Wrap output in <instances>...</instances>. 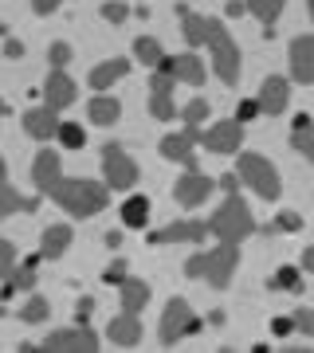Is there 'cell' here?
<instances>
[{
	"instance_id": "1",
	"label": "cell",
	"mask_w": 314,
	"mask_h": 353,
	"mask_svg": "<svg viewBox=\"0 0 314 353\" xmlns=\"http://www.w3.org/2000/svg\"><path fill=\"white\" fill-rule=\"evenodd\" d=\"M177 16H181V36L188 39V48L208 43V51H213V67H216V75H220V83L236 87L239 83V48H236V39L224 32V24H220L216 16L188 12V4H177Z\"/></svg>"
},
{
	"instance_id": "2",
	"label": "cell",
	"mask_w": 314,
	"mask_h": 353,
	"mask_svg": "<svg viewBox=\"0 0 314 353\" xmlns=\"http://www.w3.org/2000/svg\"><path fill=\"white\" fill-rule=\"evenodd\" d=\"M48 196L59 208H67L71 216L87 220V216H99L110 201V189L106 185H95V181H83V176H59L55 185L48 189Z\"/></svg>"
},
{
	"instance_id": "3",
	"label": "cell",
	"mask_w": 314,
	"mask_h": 353,
	"mask_svg": "<svg viewBox=\"0 0 314 353\" xmlns=\"http://www.w3.org/2000/svg\"><path fill=\"white\" fill-rule=\"evenodd\" d=\"M236 263H239V252L236 243H220L216 252H204V255H193L185 263V275L188 279H204L208 287H228L232 275H236Z\"/></svg>"
},
{
	"instance_id": "4",
	"label": "cell",
	"mask_w": 314,
	"mask_h": 353,
	"mask_svg": "<svg viewBox=\"0 0 314 353\" xmlns=\"http://www.w3.org/2000/svg\"><path fill=\"white\" fill-rule=\"evenodd\" d=\"M208 232H213L220 243H239V240H248L251 232H255V220H251L248 204L239 201L236 192H228V201L220 204V212L208 220Z\"/></svg>"
},
{
	"instance_id": "5",
	"label": "cell",
	"mask_w": 314,
	"mask_h": 353,
	"mask_svg": "<svg viewBox=\"0 0 314 353\" xmlns=\"http://www.w3.org/2000/svg\"><path fill=\"white\" fill-rule=\"evenodd\" d=\"M236 176L248 189H255V196H264V201H275L279 196V173L264 153H244L236 165Z\"/></svg>"
},
{
	"instance_id": "6",
	"label": "cell",
	"mask_w": 314,
	"mask_h": 353,
	"mask_svg": "<svg viewBox=\"0 0 314 353\" xmlns=\"http://www.w3.org/2000/svg\"><path fill=\"white\" fill-rule=\"evenodd\" d=\"M102 169H106V189H134L138 185V165L134 157H126L122 145H106L102 150Z\"/></svg>"
},
{
	"instance_id": "7",
	"label": "cell",
	"mask_w": 314,
	"mask_h": 353,
	"mask_svg": "<svg viewBox=\"0 0 314 353\" xmlns=\"http://www.w3.org/2000/svg\"><path fill=\"white\" fill-rule=\"evenodd\" d=\"M197 330H201V322L193 318V310H188L185 299H169V303H165V314H161V341L165 345H173L177 338L197 334Z\"/></svg>"
},
{
	"instance_id": "8",
	"label": "cell",
	"mask_w": 314,
	"mask_h": 353,
	"mask_svg": "<svg viewBox=\"0 0 314 353\" xmlns=\"http://www.w3.org/2000/svg\"><path fill=\"white\" fill-rule=\"evenodd\" d=\"M39 350H48V353H95L99 350V338H95L90 326H71V330H55Z\"/></svg>"
},
{
	"instance_id": "9",
	"label": "cell",
	"mask_w": 314,
	"mask_h": 353,
	"mask_svg": "<svg viewBox=\"0 0 314 353\" xmlns=\"http://www.w3.org/2000/svg\"><path fill=\"white\" fill-rule=\"evenodd\" d=\"M173 83L177 79L161 67H153V79H150V114L157 122H169L173 118Z\"/></svg>"
},
{
	"instance_id": "10",
	"label": "cell",
	"mask_w": 314,
	"mask_h": 353,
	"mask_svg": "<svg viewBox=\"0 0 314 353\" xmlns=\"http://www.w3.org/2000/svg\"><path fill=\"white\" fill-rule=\"evenodd\" d=\"M213 189H216V181L213 176H204L201 169H188L181 181H177V204H185V208H197V204H204L208 196H213Z\"/></svg>"
},
{
	"instance_id": "11",
	"label": "cell",
	"mask_w": 314,
	"mask_h": 353,
	"mask_svg": "<svg viewBox=\"0 0 314 353\" xmlns=\"http://www.w3.org/2000/svg\"><path fill=\"white\" fill-rule=\"evenodd\" d=\"M204 141L208 153H236L239 141H244V126L239 122H220V126H208L204 134H197Z\"/></svg>"
},
{
	"instance_id": "12",
	"label": "cell",
	"mask_w": 314,
	"mask_h": 353,
	"mask_svg": "<svg viewBox=\"0 0 314 353\" xmlns=\"http://www.w3.org/2000/svg\"><path fill=\"white\" fill-rule=\"evenodd\" d=\"M291 79L314 83V36H299L291 43Z\"/></svg>"
},
{
	"instance_id": "13",
	"label": "cell",
	"mask_w": 314,
	"mask_h": 353,
	"mask_svg": "<svg viewBox=\"0 0 314 353\" xmlns=\"http://www.w3.org/2000/svg\"><path fill=\"white\" fill-rule=\"evenodd\" d=\"M161 71H169L173 79H181V83H188V87H201L204 83V67L201 59L193 55V51H185V55H169V59H161Z\"/></svg>"
},
{
	"instance_id": "14",
	"label": "cell",
	"mask_w": 314,
	"mask_h": 353,
	"mask_svg": "<svg viewBox=\"0 0 314 353\" xmlns=\"http://www.w3.org/2000/svg\"><path fill=\"white\" fill-rule=\"evenodd\" d=\"M204 236H208V224H197V220H181V224H169V228H161V232H153L150 243H153V248H157V243H181V240L201 243Z\"/></svg>"
},
{
	"instance_id": "15",
	"label": "cell",
	"mask_w": 314,
	"mask_h": 353,
	"mask_svg": "<svg viewBox=\"0 0 314 353\" xmlns=\"http://www.w3.org/2000/svg\"><path fill=\"white\" fill-rule=\"evenodd\" d=\"M287 99H291V83L283 75H271L255 102H259V114H283L287 110Z\"/></svg>"
},
{
	"instance_id": "16",
	"label": "cell",
	"mask_w": 314,
	"mask_h": 353,
	"mask_svg": "<svg viewBox=\"0 0 314 353\" xmlns=\"http://www.w3.org/2000/svg\"><path fill=\"white\" fill-rule=\"evenodd\" d=\"M43 94H48V106H51L55 114H59L63 106H71V102H75V79L67 75V71H55V67H51Z\"/></svg>"
},
{
	"instance_id": "17",
	"label": "cell",
	"mask_w": 314,
	"mask_h": 353,
	"mask_svg": "<svg viewBox=\"0 0 314 353\" xmlns=\"http://www.w3.org/2000/svg\"><path fill=\"white\" fill-rule=\"evenodd\" d=\"M55 181H59V153L55 150H39L36 157H32V185L48 192Z\"/></svg>"
},
{
	"instance_id": "18",
	"label": "cell",
	"mask_w": 314,
	"mask_h": 353,
	"mask_svg": "<svg viewBox=\"0 0 314 353\" xmlns=\"http://www.w3.org/2000/svg\"><path fill=\"white\" fill-rule=\"evenodd\" d=\"M24 130H28V138H36V141H48L59 134V118H55V110L51 106H39V110H28L24 114Z\"/></svg>"
},
{
	"instance_id": "19",
	"label": "cell",
	"mask_w": 314,
	"mask_h": 353,
	"mask_svg": "<svg viewBox=\"0 0 314 353\" xmlns=\"http://www.w3.org/2000/svg\"><path fill=\"white\" fill-rule=\"evenodd\" d=\"M161 157H169V161H181L188 165V169H197V157H193V134H169V138H161Z\"/></svg>"
},
{
	"instance_id": "20",
	"label": "cell",
	"mask_w": 314,
	"mask_h": 353,
	"mask_svg": "<svg viewBox=\"0 0 314 353\" xmlns=\"http://www.w3.org/2000/svg\"><path fill=\"white\" fill-rule=\"evenodd\" d=\"M106 334H110L114 345H126V350H130V345H138V341H141V322H138V314H126V310H122V318H114Z\"/></svg>"
},
{
	"instance_id": "21",
	"label": "cell",
	"mask_w": 314,
	"mask_h": 353,
	"mask_svg": "<svg viewBox=\"0 0 314 353\" xmlns=\"http://www.w3.org/2000/svg\"><path fill=\"white\" fill-rule=\"evenodd\" d=\"M71 240H75V232L67 224H51L48 232H43V248H39V255L43 259H59L67 248H71Z\"/></svg>"
},
{
	"instance_id": "22",
	"label": "cell",
	"mask_w": 314,
	"mask_h": 353,
	"mask_svg": "<svg viewBox=\"0 0 314 353\" xmlns=\"http://www.w3.org/2000/svg\"><path fill=\"white\" fill-rule=\"evenodd\" d=\"M118 287H122V310L126 314H141V306L150 303V287H146L141 279H130V275H126Z\"/></svg>"
},
{
	"instance_id": "23",
	"label": "cell",
	"mask_w": 314,
	"mask_h": 353,
	"mask_svg": "<svg viewBox=\"0 0 314 353\" xmlns=\"http://www.w3.org/2000/svg\"><path fill=\"white\" fill-rule=\"evenodd\" d=\"M126 71H130L126 59H106V63H99L95 71H90V87H95V90H110Z\"/></svg>"
},
{
	"instance_id": "24",
	"label": "cell",
	"mask_w": 314,
	"mask_h": 353,
	"mask_svg": "<svg viewBox=\"0 0 314 353\" xmlns=\"http://www.w3.org/2000/svg\"><path fill=\"white\" fill-rule=\"evenodd\" d=\"M16 212H36V196L28 201V196H20V192L4 181V185H0V220H8V216H16Z\"/></svg>"
},
{
	"instance_id": "25",
	"label": "cell",
	"mask_w": 314,
	"mask_h": 353,
	"mask_svg": "<svg viewBox=\"0 0 314 353\" xmlns=\"http://www.w3.org/2000/svg\"><path fill=\"white\" fill-rule=\"evenodd\" d=\"M87 114H90V122H95V126H114V122H118V114H122V106H118V99L99 94V99H90Z\"/></svg>"
},
{
	"instance_id": "26",
	"label": "cell",
	"mask_w": 314,
	"mask_h": 353,
	"mask_svg": "<svg viewBox=\"0 0 314 353\" xmlns=\"http://www.w3.org/2000/svg\"><path fill=\"white\" fill-rule=\"evenodd\" d=\"M291 141H295V150H299L306 161H314V122L306 118V114L295 118V138H291Z\"/></svg>"
},
{
	"instance_id": "27",
	"label": "cell",
	"mask_w": 314,
	"mask_h": 353,
	"mask_svg": "<svg viewBox=\"0 0 314 353\" xmlns=\"http://www.w3.org/2000/svg\"><path fill=\"white\" fill-rule=\"evenodd\" d=\"M146 220H150V201H146V196H130V201L122 204V224L126 228H146Z\"/></svg>"
},
{
	"instance_id": "28",
	"label": "cell",
	"mask_w": 314,
	"mask_h": 353,
	"mask_svg": "<svg viewBox=\"0 0 314 353\" xmlns=\"http://www.w3.org/2000/svg\"><path fill=\"white\" fill-rule=\"evenodd\" d=\"M248 8L264 20L267 36H275V20H279V12H283V0H248Z\"/></svg>"
},
{
	"instance_id": "29",
	"label": "cell",
	"mask_w": 314,
	"mask_h": 353,
	"mask_svg": "<svg viewBox=\"0 0 314 353\" xmlns=\"http://www.w3.org/2000/svg\"><path fill=\"white\" fill-rule=\"evenodd\" d=\"M134 55H138L141 63H150V67H157V63L165 59V55H161V43H157L153 36H141L138 43H134Z\"/></svg>"
},
{
	"instance_id": "30",
	"label": "cell",
	"mask_w": 314,
	"mask_h": 353,
	"mask_svg": "<svg viewBox=\"0 0 314 353\" xmlns=\"http://www.w3.org/2000/svg\"><path fill=\"white\" fill-rule=\"evenodd\" d=\"M39 259H43V255H32V259H28L20 271H12V275H8L12 290H32V283H36V263H39Z\"/></svg>"
},
{
	"instance_id": "31",
	"label": "cell",
	"mask_w": 314,
	"mask_h": 353,
	"mask_svg": "<svg viewBox=\"0 0 314 353\" xmlns=\"http://www.w3.org/2000/svg\"><path fill=\"white\" fill-rule=\"evenodd\" d=\"M48 318V299H39V294H32L24 303V310H20V322H28V326H36V322H43Z\"/></svg>"
},
{
	"instance_id": "32",
	"label": "cell",
	"mask_w": 314,
	"mask_h": 353,
	"mask_svg": "<svg viewBox=\"0 0 314 353\" xmlns=\"http://www.w3.org/2000/svg\"><path fill=\"white\" fill-rule=\"evenodd\" d=\"M271 287H275V290H291V294H299V290H302L299 271H295V267H279L275 279H271Z\"/></svg>"
},
{
	"instance_id": "33",
	"label": "cell",
	"mask_w": 314,
	"mask_h": 353,
	"mask_svg": "<svg viewBox=\"0 0 314 353\" xmlns=\"http://www.w3.org/2000/svg\"><path fill=\"white\" fill-rule=\"evenodd\" d=\"M59 138L67 150H83V141H87V134H83V126H75V122H63L59 126Z\"/></svg>"
},
{
	"instance_id": "34",
	"label": "cell",
	"mask_w": 314,
	"mask_h": 353,
	"mask_svg": "<svg viewBox=\"0 0 314 353\" xmlns=\"http://www.w3.org/2000/svg\"><path fill=\"white\" fill-rule=\"evenodd\" d=\"M16 271V248L8 240H0V283Z\"/></svg>"
},
{
	"instance_id": "35",
	"label": "cell",
	"mask_w": 314,
	"mask_h": 353,
	"mask_svg": "<svg viewBox=\"0 0 314 353\" xmlns=\"http://www.w3.org/2000/svg\"><path fill=\"white\" fill-rule=\"evenodd\" d=\"M204 118H208V102L204 99H193L185 106V126H201Z\"/></svg>"
},
{
	"instance_id": "36",
	"label": "cell",
	"mask_w": 314,
	"mask_h": 353,
	"mask_svg": "<svg viewBox=\"0 0 314 353\" xmlns=\"http://www.w3.org/2000/svg\"><path fill=\"white\" fill-rule=\"evenodd\" d=\"M51 67H55V71H63V67L71 63V48H67V43H51Z\"/></svg>"
},
{
	"instance_id": "37",
	"label": "cell",
	"mask_w": 314,
	"mask_h": 353,
	"mask_svg": "<svg viewBox=\"0 0 314 353\" xmlns=\"http://www.w3.org/2000/svg\"><path fill=\"white\" fill-rule=\"evenodd\" d=\"M295 330L314 338V310H295Z\"/></svg>"
},
{
	"instance_id": "38",
	"label": "cell",
	"mask_w": 314,
	"mask_h": 353,
	"mask_svg": "<svg viewBox=\"0 0 314 353\" xmlns=\"http://www.w3.org/2000/svg\"><path fill=\"white\" fill-rule=\"evenodd\" d=\"M122 279H126V259H114V263L102 271V283H114V287H118Z\"/></svg>"
},
{
	"instance_id": "39",
	"label": "cell",
	"mask_w": 314,
	"mask_h": 353,
	"mask_svg": "<svg viewBox=\"0 0 314 353\" xmlns=\"http://www.w3.org/2000/svg\"><path fill=\"white\" fill-rule=\"evenodd\" d=\"M299 228H302L299 212H283V216H275V232H299Z\"/></svg>"
},
{
	"instance_id": "40",
	"label": "cell",
	"mask_w": 314,
	"mask_h": 353,
	"mask_svg": "<svg viewBox=\"0 0 314 353\" xmlns=\"http://www.w3.org/2000/svg\"><path fill=\"white\" fill-rule=\"evenodd\" d=\"M255 114H259V102H255V99H244V102H239V110H236V122L244 126V122H251Z\"/></svg>"
},
{
	"instance_id": "41",
	"label": "cell",
	"mask_w": 314,
	"mask_h": 353,
	"mask_svg": "<svg viewBox=\"0 0 314 353\" xmlns=\"http://www.w3.org/2000/svg\"><path fill=\"white\" fill-rule=\"evenodd\" d=\"M90 314H95V299H79V306H75V322H79V326H90Z\"/></svg>"
},
{
	"instance_id": "42",
	"label": "cell",
	"mask_w": 314,
	"mask_h": 353,
	"mask_svg": "<svg viewBox=\"0 0 314 353\" xmlns=\"http://www.w3.org/2000/svg\"><path fill=\"white\" fill-rule=\"evenodd\" d=\"M102 16H106L110 24H122L126 16H130V8H126V4H102Z\"/></svg>"
},
{
	"instance_id": "43",
	"label": "cell",
	"mask_w": 314,
	"mask_h": 353,
	"mask_svg": "<svg viewBox=\"0 0 314 353\" xmlns=\"http://www.w3.org/2000/svg\"><path fill=\"white\" fill-rule=\"evenodd\" d=\"M271 334H275V338H287V334H295V318H275V322H271Z\"/></svg>"
},
{
	"instance_id": "44",
	"label": "cell",
	"mask_w": 314,
	"mask_h": 353,
	"mask_svg": "<svg viewBox=\"0 0 314 353\" xmlns=\"http://www.w3.org/2000/svg\"><path fill=\"white\" fill-rule=\"evenodd\" d=\"M32 8H36L39 16H51L55 8H59V0H32Z\"/></svg>"
},
{
	"instance_id": "45",
	"label": "cell",
	"mask_w": 314,
	"mask_h": 353,
	"mask_svg": "<svg viewBox=\"0 0 314 353\" xmlns=\"http://www.w3.org/2000/svg\"><path fill=\"white\" fill-rule=\"evenodd\" d=\"M4 55H8V59H20V55H24V43H20V39H8V43H4Z\"/></svg>"
},
{
	"instance_id": "46",
	"label": "cell",
	"mask_w": 314,
	"mask_h": 353,
	"mask_svg": "<svg viewBox=\"0 0 314 353\" xmlns=\"http://www.w3.org/2000/svg\"><path fill=\"white\" fill-rule=\"evenodd\" d=\"M302 271H311V275H314V248H306V252H302Z\"/></svg>"
},
{
	"instance_id": "47",
	"label": "cell",
	"mask_w": 314,
	"mask_h": 353,
	"mask_svg": "<svg viewBox=\"0 0 314 353\" xmlns=\"http://www.w3.org/2000/svg\"><path fill=\"white\" fill-rule=\"evenodd\" d=\"M236 185H239V176H232V173H228V176H220V189L236 192Z\"/></svg>"
},
{
	"instance_id": "48",
	"label": "cell",
	"mask_w": 314,
	"mask_h": 353,
	"mask_svg": "<svg viewBox=\"0 0 314 353\" xmlns=\"http://www.w3.org/2000/svg\"><path fill=\"white\" fill-rule=\"evenodd\" d=\"M248 12V4H239V0H232V4H228V16H244Z\"/></svg>"
},
{
	"instance_id": "49",
	"label": "cell",
	"mask_w": 314,
	"mask_h": 353,
	"mask_svg": "<svg viewBox=\"0 0 314 353\" xmlns=\"http://www.w3.org/2000/svg\"><path fill=\"white\" fill-rule=\"evenodd\" d=\"M8 181V165H4V157H0V185Z\"/></svg>"
},
{
	"instance_id": "50",
	"label": "cell",
	"mask_w": 314,
	"mask_h": 353,
	"mask_svg": "<svg viewBox=\"0 0 314 353\" xmlns=\"http://www.w3.org/2000/svg\"><path fill=\"white\" fill-rule=\"evenodd\" d=\"M4 114H8V106H4V99H0V118H4Z\"/></svg>"
},
{
	"instance_id": "51",
	"label": "cell",
	"mask_w": 314,
	"mask_h": 353,
	"mask_svg": "<svg viewBox=\"0 0 314 353\" xmlns=\"http://www.w3.org/2000/svg\"><path fill=\"white\" fill-rule=\"evenodd\" d=\"M311 20H314V0H311Z\"/></svg>"
}]
</instances>
